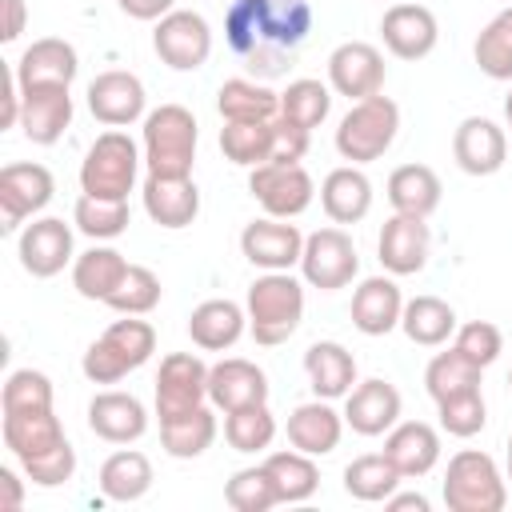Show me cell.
<instances>
[{
	"mask_svg": "<svg viewBox=\"0 0 512 512\" xmlns=\"http://www.w3.org/2000/svg\"><path fill=\"white\" fill-rule=\"evenodd\" d=\"M504 464H508V472H504V476L512 480V432H508V456H504Z\"/></svg>",
	"mask_w": 512,
	"mask_h": 512,
	"instance_id": "59",
	"label": "cell"
},
{
	"mask_svg": "<svg viewBox=\"0 0 512 512\" xmlns=\"http://www.w3.org/2000/svg\"><path fill=\"white\" fill-rule=\"evenodd\" d=\"M316 24L312 0H232L224 40L252 80H280L296 64Z\"/></svg>",
	"mask_w": 512,
	"mask_h": 512,
	"instance_id": "1",
	"label": "cell"
},
{
	"mask_svg": "<svg viewBox=\"0 0 512 512\" xmlns=\"http://www.w3.org/2000/svg\"><path fill=\"white\" fill-rule=\"evenodd\" d=\"M320 208L332 224H360L372 212V180L360 164H340L320 180Z\"/></svg>",
	"mask_w": 512,
	"mask_h": 512,
	"instance_id": "27",
	"label": "cell"
},
{
	"mask_svg": "<svg viewBox=\"0 0 512 512\" xmlns=\"http://www.w3.org/2000/svg\"><path fill=\"white\" fill-rule=\"evenodd\" d=\"M0 488H4V508H20L24 504V484H20V476H16V468H0Z\"/></svg>",
	"mask_w": 512,
	"mask_h": 512,
	"instance_id": "57",
	"label": "cell"
},
{
	"mask_svg": "<svg viewBox=\"0 0 512 512\" xmlns=\"http://www.w3.org/2000/svg\"><path fill=\"white\" fill-rule=\"evenodd\" d=\"M384 504H388V512H428L432 508V500L424 492H400V488Z\"/></svg>",
	"mask_w": 512,
	"mask_h": 512,
	"instance_id": "56",
	"label": "cell"
},
{
	"mask_svg": "<svg viewBox=\"0 0 512 512\" xmlns=\"http://www.w3.org/2000/svg\"><path fill=\"white\" fill-rule=\"evenodd\" d=\"M308 140H312V132H308V128H296V124H288L284 116H276V144H272V160H280V164H300V160H304V152H308Z\"/></svg>",
	"mask_w": 512,
	"mask_h": 512,
	"instance_id": "52",
	"label": "cell"
},
{
	"mask_svg": "<svg viewBox=\"0 0 512 512\" xmlns=\"http://www.w3.org/2000/svg\"><path fill=\"white\" fill-rule=\"evenodd\" d=\"M20 128L32 144L52 148L72 128V84H28V88H20Z\"/></svg>",
	"mask_w": 512,
	"mask_h": 512,
	"instance_id": "18",
	"label": "cell"
},
{
	"mask_svg": "<svg viewBox=\"0 0 512 512\" xmlns=\"http://www.w3.org/2000/svg\"><path fill=\"white\" fill-rule=\"evenodd\" d=\"M240 252L252 268L264 272H292L300 264L304 252V232L292 220H276V216H260L252 224H244L240 232Z\"/></svg>",
	"mask_w": 512,
	"mask_h": 512,
	"instance_id": "17",
	"label": "cell"
},
{
	"mask_svg": "<svg viewBox=\"0 0 512 512\" xmlns=\"http://www.w3.org/2000/svg\"><path fill=\"white\" fill-rule=\"evenodd\" d=\"M124 272H128V260H124V252H116L112 244H92L88 252H80L76 260H72V288L84 296V300H108L112 292H116V284L124 280Z\"/></svg>",
	"mask_w": 512,
	"mask_h": 512,
	"instance_id": "37",
	"label": "cell"
},
{
	"mask_svg": "<svg viewBox=\"0 0 512 512\" xmlns=\"http://www.w3.org/2000/svg\"><path fill=\"white\" fill-rule=\"evenodd\" d=\"M504 132H508V140H512V92L504 96Z\"/></svg>",
	"mask_w": 512,
	"mask_h": 512,
	"instance_id": "58",
	"label": "cell"
},
{
	"mask_svg": "<svg viewBox=\"0 0 512 512\" xmlns=\"http://www.w3.org/2000/svg\"><path fill=\"white\" fill-rule=\"evenodd\" d=\"M248 192L264 208V216L296 220L300 212H308V204L316 196V184H312V176H308L304 164L268 160V164L248 168Z\"/></svg>",
	"mask_w": 512,
	"mask_h": 512,
	"instance_id": "10",
	"label": "cell"
},
{
	"mask_svg": "<svg viewBox=\"0 0 512 512\" xmlns=\"http://www.w3.org/2000/svg\"><path fill=\"white\" fill-rule=\"evenodd\" d=\"M436 416H440V428L456 440H468L476 436L484 424H488V404H484V392H460V396H448L436 404Z\"/></svg>",
	"mask_w": 512,
	"mask_h": 512,
	"instance_id": "49",
	"label": "cell"
},
{
	"mask_svg": "<svg viewBox=\"0 0 512 512\" xmlns=\"http://www.w3.org/2000/svg\"><path fill=\"white\" fill-rule=\"evenodd\" d=\"M452 348H460L472 364L488 368V364L500 360V352H504V336H500V328H496L492 320H468V324L456 328Z\"/></svg>",
	"mask_w": 512,
	"mask_h": 512,
	"instance_id": "51",
	"label": "cell"
},
{
	"mask_svg": "<svg viewBox=\"0 0 512 512\" xmlns=\"http://www.w3.org/2000/svg\"><path fill=\"white\" fill-rule=\"evenodd\" d=\"M156 352V328L140 316H124V320H112L88 348H84V376L92 384H120L128 372L144 368Z\"/></svg>",
	"mask_w": 512,
	"mask_h": 512,
	"instance_id": "4",
	"label": "cell"
},
{
	"mask_svg": "<svg viewBox=\"0 0 512 512\" xmlns=\"http://www.w3.org/2000/svg\"><path fill=\"white\" fill-rule=\"evenodd\" d=\"M0 436H4V448L16 456V464L24 468L28 484L60 488L76 476V448L68 444L56 408L0 412Z\"/></svg>",
	"mask_w": 512,
	"mask_h": 512,
	"instance_id": "2",
	"label": "cell"
},
{
	"mask_svg": "<svg viewBox=\"0 0 512 512\" xmlns=\"http://www.w3.org/2000/svg\"><path fill=\"white\" fill-rule=\"evenodd\" d=\"M16 256L20 268L36 280H52L60 276L76 252H72V228L60 216H32V224H24L20 240H16Z\"/></svg>",
	"mask_w": 512,
	"mask_h": 512,
	"instance_id": "14",
	"label": "cell"
},
{
	"mask_svg": "<svg viewBox=\"0 0 512 512\" xmlns=\"http://www.w3.org/2000/svg\"><path fill=\"white\" fill-rule=\"evenodd\" d=\"M344 424L356 436H384L400 424V392L384 376L356 380V388L344 396Z\"/></svg>",
	"mask_w": 512,
	"mask_h": 512,
	"instance_id": "23",
	"label": "cell"
},
{
	"mask_svg": "<svg viewBox=\"0 0 512 512\" xmlns=\"http://www.w3.org/2000/svg\"><path fill=\"white\" fill-rule=\"evenodd\" d=\"M56 192V180L44 164H4L0 168V232H16L28 216H40Z\"/></svg>",
	"mask_w": 512,
	"mask_h": 512,
	"instance_id": "13",
	"label": "cell"
},
{
	"mask_svg": "<svg viewBox=\"0 0 512 512\" xmlns=\"http://www.w3.org/2000/svg\"><path fill=\"white\" fill-rule=\"evenodd\" d=\"M384 456L396 464L404 480H420L440 460V432L424 420H400L396 428L384 432Z\"/></svg>",
	"mask_w": 512,
	"mask_h": 512,
	"instance_id": "26",
	"label": "cell"
},
{
	"mask_svg": "<svg viewBox=\"0 0 512 512\" xmlns=\"http://www.w3.org/2000/svg\"><path fill=\"white\" fill-rule=\"evenodd\" d=\"M440 492H444L448 512H504L508 476L500 472V464L488 452L464 448V452H456L448 460Z\"/></svg>",
	"mask_w": 512,
	"mask_h": 512,
	"instance_id": "7",
	"label": "cell"
},
{
	"mask_svg": "<svg viewBox=\"0 0 512 512\" xmlns=\"http://www.w3.org/2000/svg\"><path fill=\"white\" fill-rule=\"evenodd\" d=\"M348 312H352V324L364 336H388L392 328H400L404 296H400V288H396L392 276H368V280L356 284Z\"/></svg>",
	"mask_w": 512,
	"mask_h": 512,
	"instance_id": "29",
	"label": "cell"
},
{
	"mask_svg": "<svg viewBox=\"0 0 512 512\" xmlns=\"http://www.w3.org/2000/svg\"><path fill=\"white\" fill-rule=\"evenodd\" d=\"M480 376H484L480 364H472L460 348H448V352H436V356L428 360V368H424V388H428V396L440 404V400H448V396L476 392V388H480Z\"/></svg>",
	"mask_w": 512,
	"mask_h": 512,
	"instance_id": "41",
	"label": "cell"
},
{
	"mask_svg": "<svg viewBox=\"0 0 512 512\" xmlns=\"http://www.w3.org/2000/svg\"><path fill=\"white\" fill-rule=\"evenodd\" d=\"M400 328L412 344L420 348H440L456 336V308L440 296H416V300H404V316H400Z\"/></svg>",
	"mask_w": 512,
	"mask_h": 512,
	"instance_id": "38",
	"label": "cell"
},
{
	"mask_svg": "<svg viewBox=\"0 0 512 512\" xmlns=\"http://www.w3.org/2000/svg\"><path fill=\"white\" fill-rule=\"evenodd\" d=\"M272 144H276V120H252V124H224L220 128V152L236 168L268 164Z\"/></svg>",
	"mask_w": 512,
	"mask_h": 512,
	"instance_id": "42",
	"label": "cell"
},
{
	"mask_svg": "<svg viewBox=\"0 0 512 512\" xmlns=\"http://www.w3.org/2000/svg\"><path fill=\"white\" fill-rule=\"evenodd\" d=\"M72 224L88 240H116L120 232H128V200H104V196L80 192L72 208Z\"/></svg>",
	"mask_w": 512,
	"mask_h": 512,
	"instance_id": "46",
	"label": "cell"
},
{
	"mask_svg": "<svg viewBox=\"0 0 512 512\" xmlns=\"http://www.w3.org/2000/svg\"><path fill=\"white\" fill-rule=\"evenodd\" d=\"M384 76H388L384 52L368 40H344L328 52V88L336 96H348L352 104L384 92Z\"/></svg>",
	"mask_w": 512,
	"mask_h": 512,
	"instance_id": "12",
	"label": "cell"
},
{
	"mask_svg": "<svg viewBox=\"0 0 512 512\" xmlns=\"http://www.w3.org/2000/svg\"><path fill=\"white\" fill-rule=\"evenodd\" d=\"M440 196H444V184H440L436 168H428V164H400L388 176V204H392V212L428 220L440 208Z\"/></svg>",
	"mask_w": 512,
	"mask_h": 512,
	"instance_id": "34",
	"label": "cell"
},
{
	"mask_svg": "<svg viewBox=\"0 0 512 512\" xmlns=\"http://www.w3.org/2000/svg\"><path fill=\"white\" fill-rule=\"evenodd\" d=\"M216 112L224 124H252V120H276L280 116V92H272L264 80L232 76L216 92Z\"/></svg>",
	"mask_w": 512,
	"mask_h": 512,
	"instance_id": "33",
	"label": "cell"
},
{
	"mask_svg": "<svg viewBox=\"0 0 512 512\" xmlns=\"http://www.w3.org/2000/svg\"><path fill=\"white\" fill-rule=\"evenodd\" d=\"M0 4H4V28H0V40L12 44V40H20V32H24V24H28V8H24V0H0Z\"/></svg>",
	"mask_w": 512,
	"mask_h": 512,
	"instance_id": "54",
	"label": "cell"
},
{
	"mask_svg": "<svg viewBox=\"0 0 512 512\" xmlns=\"http://www.w3.org/2000/svg\"><path fill=\"white\" fill-rule=\"evenodd\" d=\"M244 312H248V332L256 344L276 348V344L292 340L304 320V280H296L292 272L256 276L248 284Z\"/></svg>",
	"mask_w": 512,
	"mask_h": 512,
	"instance_id": "3",
	"label": "cell"
},
{
	"mask_svg": "<svg viewBox=\"0 0 512 512\" xmlns=\"http://www.w3.org/2000/svg\"><path fill=\"white\" fill-rule=\"evenodd\" d=\"M272 484H276V496L280 504H304L316 496L320 488V468H316V456L300 452V448H288V452H268L264 460Z\"/></svg>",
	"mask_w": 512,
	"mask_h": 512,
	"instance_id": "39",
	"label": "cell"
},
{
	"mask_svg": "<svg viewBox=\"0 0 512 512\" xmlns=\"http://www.w3.org/2000/svg\"><path fill=\"white\" fill-rule=\"evenodd\" d=\"M140 200H144L148 220L172 232L188 228L200 216V188L192 176H144Z\"/></svg>",
	"mask_w": 512,
	"mask_h": 512,
	"instance_id": "24",
	"label": "cell"
},
{
	"mask_svg": "<svg viewBox=\"0 0 512 512\" xmlns=\"http://www.w3.org/2000/svg\"><path fill=\"white\" fill-rule=\"evenodd\" d=\"M508 388H512V372H508Z\"/></svg>",
	"mask_w": 512,
	"mask_h": 512,
	"instance_id": "60",
	"label": "cell"
},
{
	"mask_svg": "<svg viewBox=\"0 0 512 512\" xmlns=\"http://www.w3.org/2000/svg\"><path fill=\"white\" fill-rule=\"evenodd\" d=\"M116 4L132 20H160V16H168L176 8V0H116Z\"/></svg>",
	"mask_w": 512,
	"mask_h": 512,
	"instance_id": "53",
	"label": "cell"
},
{
	"mask_svg": "<svg viewBox=\"0 0 512 512\" xmlns=\"http://www.w3.org/2000/svg\"><path fill=\"white\" fill-rule=\"evenodd\" d=\"M208 404V364L196 352H168L156 372V416H180Z\"/></svg>",
	"mask_w": 512,
	"mask_h": 512,
	"instance_id": "15",
	"label": "cell"
},
{
	"mask_svg": "<svg viewBox=\"0 0 512 512\" xmlns=\"http://www.w3.org/2000/svg\"><path fill=\"white\" fill-rule=\"evenodd\" d=\"M380 40L396 60H424L440 40V24L432 8L416 0H400L380 16Z\"/></svg>",
	"mask_w": 512,
	"mask_h": 512,
	"instance_id": "20",
	"label": "cell"
},
{
	"mask_svg": "<svg viewBox=\"0 0 512 512\" xmlns=\"http://www.w3.org/2000/svg\"><path fill=\"white\" fill-rule=\"evenodd\" d=\"M224 500L236 512H268V508L280 504L276 484H272V476H268L264 464H252V468L232 472V480L224 484Z\"/></svg>",
	"mask_w": 512,
	"mask_h": 512,
	"instance_id": "48",
	"label": "cell"
},
{
	"mask_svg": "<svg viewBox=\"0 0 512 512\" xmlns=\"http://www.w3.org/2000/svg\"><path fill=\"white\" fill-rule=\"evenodd\" d=\"M152 48L172 72H196L212 56V28L192 8H172L152 28Z\"/></svg>",
	"mask_w": 512,
	"mask_h": 512,
	"instance_id": "11",
	"label": "cell"
},
{
	"mask_svg": "<svg viewBox=\"0 0 512 512\" xmlns=\"http://www.w3.org/2000/svg\"><path fill=\"white\" fill-rule=\"evenodd\" d=\"M88 428L108 444H136L148 432V408L140 396L108 388L88 400Z\"/></svg>",
	"mask_w": 512,
	"mask_h": 512,
	"instance_id": "25",
	"label": "cell"
},
{
	"mask_svg": "<svg viewBox=\"0 0 512 512\" xmlns=\"http://www.w3.org/2000/svg\"><path fill=\"white\" fill-rule=\"evenodd\" d=\"M400 472L396 464L384 456V452H368V456H356L348 468H344V492L360 504H384L396 488H400Z\"/></svg>",
	"mask_w": 512,
	"mask_h": 512,
	"instance_id": "40",
	"label": "cell"
},
{
	"mask_svg": "<svg viewBox=\"0 0 512 512\" xmlns=\"http://www.w3.org/2000/svg\"><path fill=\"white\" fill-rule=\"evenodd\" d=\"M428 252H432L428 220L404 216V212H392L384 220V228L376 236V260L388 276H416L428 264Z\"/></svg>",
	"mask_w": 512,
	"mask_h": 512,
	"instance_id": "19",
	"label": "cell"
},
{
	"mask_svg": "<svg viewBox=\"0 0 512 512\" xmlns=\"http://www.w3.org/2000/svg\"><path fill=\"white\" fill-rule=\"evenodd\" d=\"M12 72H16L20 88H28V84H72L76 72H80V56H76V48L68 40L44 36V40H32L20 52Z\"/></svg>",
	"mask_w": 512,
	"mask_h": 512,
	"instance_id": "30",
	"label": "cell"
},
{
	"mask_svg": "<svg viewBox=\"0 0 512 512\" xmlns=\"http://www.w3.org/2000/svg\"><path fill=\"white\" fill-rule=\"evenodd\" d=\"M400 132V108L392 96L376 92V96H364L356 100L340 124H336V152L348 160V164H372L380 160L392 140Z\"/></svg>",
	"mask_w": 512,
	"mask_h": 512,
	"instance_id": "8",
	"label": "cell"
},
{
	"mask_svg": "<svg viewBox=\"0 0 512 512\" xmlns=\"http://www.w3.org/2000/svg\"><path fill=\"white\" fill-rule=\"evenodd\" d=\"M224 440L232 452H244V456H256V452H268V444L276 440V416L268 404H248V408H236V412H224Z\"/></svg>",
	"mask_w": 512,
	"mask_h": 512,
	"instance_id": "44",
	"label": "cell"
},
{
	"mask_svg": "<svg viewBox=\"0 0 512 512\" xmlns=\"http://www.w3.org/2000/svg\"><path fill=\"white\" fill-rule=\"evenodd\" d=\"M0 128H20V84L16 72L8 68L4 76V112H0Z\"/></svg>",
	"mask_w": 512,
	"mask_h": 512,
	"instance_id": "55",
	"label": "cell"
},
{
	"mask_svg": "<svg viewBox=\"0 0 512 512\" xmlns=\"http://www.w3.org/2000/svg\"><path fill=\"white\" fill-rule=\"evenodd\" d=\"M396 4H400V0H396Z\"/></svg>",
	"mask_w": 512,
	"mask_h": 512,
	"instance_id": "61",
	"label": "cell"
},
{
	"mask_svg": "<svg viewBox=\"0 0 512 512\" xmlns=\"http://www.w3.org/2000/svg\"><path fill=\"white\" fill-rule=\"evenodd\" d=\"M304 376L320 400H340L356 388V356L340 340H316L304 352Z\"/></svg>",
	"mask_w": 512,
	"mask_h": 512,
	"instance_id": "32",
	"label": "cell"
},
{
	"mask_svg": "<svg viewBox=\"0 0 512 512\" xmlns=\"http://www.w3.org/2000/svg\"><path fill=\"white\" fill-rule=\"evenodd\" d=\"M152 480H156V476H152V460H148L144 452H136V448L112 452V456L100 464V476H96L100 496L112 500V504H136L140 496H148Z\"/></svg>",
	"mask_w": 512,
	"mask_h": 512,
	"instance_id": "36",
	"label": "cell"
},
{
	"mask_svg": "<svg viewBox=\"0 0 512 512\" xmlns=\"http://www.w3.org/2000/svg\"><path fill=\"white\" fill-rule=\"evenodd\" d=\"M284 432H288V444L292 448H300L308 456H328V452H336V444L344 436V412H336L332 400H320L316 396V400L296 404L288 412Z\"/></svg>",
	"mask_w": 512,
	"mask_h": 512,
	"instance_id": "28",
	"label": "cell"
},
{
	"mask_svg": "<svg viewBox=\"0 0 512 512\" xmlns=\"http://www.w3.org/2000/svg\"><path fill=\"white\" fill-rule=\"evenodd\" d=\"M208 404L216 412H236L248 404H268V376L244 356H224L208 368Z\"/></svg>",
	"mask_w": 512,
	"mask_h": 512,
	"instance_id": "22",
	"label": "cell"
},
{
	"mask_svg": "<svg viewBox=\"0 0 512 512\" xmlns=\"http://www.w3.org/2000/svg\"><path fill=\"white\" fill-rule=\"evenodd\" d=\"M220 424H216V408L212 404H196L180 416H168L160 420V444L172 460H196L212 448Z\"/></svg>",
	"mask_w": 512,
	"mask_h": 512,
	"instance_id": "35",
	"label": "cell"
},
{
	"mask_svg": "<svg viewBox=\"0 0 512 512\" xmlns=\"http://www.w3.org/2000/svg\"><path fill=\"white\" fill-rule=\"evenodd\" d=\"M360 272V256H356V244L352 236L332 224V228H316L304 236V252H300V276L304 284L320 288V292H336V288H348Z\"/></svg>",
	"mask_w": 512,
	"mask_h": 512,
	"instance_id": "9",
	"label": "cell"
},
{
	"mask_svg": "<svg viewBox=\"0 0 512 512\" xmlns=\"http://www.w3.org/2000/svg\"><path fill=\"white\" fill-rule=\"evenodd\" d=\"M472 56H476V68L488 80H512V4L500 8L480 28V36L472 44Z\"/></svg>",
	"mask_w": 512,
	"mask_h": 512,
	"instance_id": "43",
	"label": "cell"
},
{
	"mask_svg": "<svg viewBox=\"0 0 512 512\" xmlns=\"http://www.w3.org/2000/svg\"><path fill=\"white\" fill-rule=\"evenodd\" d=\"M160 276L152 272V268H144V264H128V272H124V280L116 284V292L104 300L112 312H120V316H148L156 304H160Z\"/></svg>",
	"mask_w": 512,
	"mask_h": 512,
	"instance_id": "47",
	"label": "cell"
},
{
	"mask_svg": "<svg viewBox=\"0 0 512 512\" xmlns=\"http://www.w3.org/2000/svg\"><path fill=\"white\" fill-rule=\"evenodd\" d=\"M148 92L144 80L136 72L124 68H108L88 84V112L104 124V128H128L136 120H144L148 112Z\"/></svg>",
	"mask_w": 512,
	"mask_h": 512,
	"instance_id": "16",
	"label": "cell"
},
{
	"mask_svg": "<svg viewBox=\"0 0 512 512\" xmlns=\"http://www.w3.org/2000/svg\"><path fill=\"white\" fill-rule=\"evenodd\" d=\"M196 116L184 104H160L144 116V168L148 176H192L196 164Z\"/></svg>",
	"mask_w": 512,
	"mask_h": 512,
	"instance_id": "5",
	"label": "cell"
},
{
	"mask_svg": "<svg viewBox=\"0 0 512 512\" xmlns=\"http://www.w3.org/2000/svg\"><path fill=\"white\" fill-rule=\"evenodd\" d=\"M12 408H52V380L36 368L8 372L0 388V412H12Z\"/></svg>",
	"mask_w": 512,
	"mask_h": 512,
	"instance_id": "50",
	"label": "cell"
},
{
	"mask_svg": "<svg viewBox=\"0 0 512 512\" xmlns=\"http://www.w3.org/2000/svg\"><path fill=\"white\" fill-rule=\"evenodd\" d=\"M140 164H144V148L120 132V128H108L92 140V148L84 152V164H80V192L88 196H104V200H128V192L136 188V176H140Z\"/></svg>",
	"mask_w": 512,
	"mask_h": 512,
	"instance_id": "6",
	"label": "cell"
},
{
	"mask_svg": "<svg viewBox=\"0 0 512 512\" xmlns=\"http://www.w3.org/2000/svg\"><path fill=\"white\" fill-rule=\"evenodd\" d=\"M328 112H332V88L312 80V76H300L280 92V116L288 124H296V128L312 132V128H320L328 120Z\"/></svg>",
	"mask_w": 512,
	"mask_h": 512,
	"instance_id": "45",
	"label": "cell"
},
{
	"mask_svg": "<svg viewBox=\"0 0 512 512\" xmlns=\"http://www.w3.org/2000/svg\"><path fill=\"white\" fill-rule=\"evenodd\" d=\"M248 332V312L236 304V300H204L192 308L188 316V340L200 348V352H224L232 348L240 336Z\"/></svg>",
	"mask_w": 512,
	"mask_h": 512,
	"instance_id": "31",
	"label": "cell"
},
{
	"mask_svg": "<svg viewBox=\"0 0 512 512\" xmlns=\"http://www.w3.org/2000/svg\"><path fill=\"white\" fill-rule=\"evenodd\" d=\"M452 156L468 176H496L508 160V132L488 116H464L452 132Z\"/></svg>",
	"mask_w": 512,
	"mask_h": 512,
	"instance_id": "21",
	"label": "cell"
}]
</instances>
